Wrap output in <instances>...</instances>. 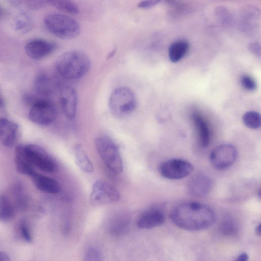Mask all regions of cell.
<instances>
[{
	"label": "cell",
	"mask_w": 261,
	"mask_h": 261,
	"mask_svg": "<svg viewBox=\"0 0 261 261\" xmlns=\"http://www.w3.org/2000/svg\"><path fill=\"white\" fill-rule=\"evenodd\" d=\"M171 218L179 228L190 231L206 229L215 220V215L209 206L196 202H185L176 205L172 210Z\"/></svg>",
	"instance_id": "1"
},
{
	"label": "cell",
	"mask_w": 261,
	"mask_h": 261,
	"mask_svg": "<svg viewBox=\"0 0 261 261\" xmlns=\"http://www.w3.org/2000/svg\"><path fill=\"white\" fill-rule=\"evenodd\" d=\"M57 72L67 80H76L84 76L91 67V61L84 53L73 50L64 53L55 62Z\"/></svg>",
	"instance_id": "2"
},
{
	"label": "cell",
	"mask_w": 261,
	"mask_h": 261,
	"mask_svg": "<svg viewBox=\"0 0 261 261\" xmlns=\"http://www.w3.org/2000/svg\"><path fill=\"white\" fill-rule=\"evenodd\" d=\"M44 23L52 34L62 39H72L80 32L79 23L73 18L59 13H51L45 16Z\"/></svg>",
	"instance_id": "3"
},
{
	"label": "cell",
	"mask_w": 261,
	"mask_h": 261,
	"mask_svg": "<svg viewBox=\"0 0 261 261\" xmlns=\"http://www.w3.org/2000/svg\"><path fill=\"white\" fill-rule=\"evenodd\" d=\"M137 100L133 91L127 87L115 88L109 99L111 113L116 117L124 118L130 115L136 109Z\"/></svg>",
	"instance_id": "4"
},
{
	"label": "cell",
	"mask_w": 261,
	"mask_h": 261,
	"mask_svg": "<svg viewBox=\"0 0 261 261\" xmlns=\"http://www.w3.org/2000/svg\"><path fill=\"white\" fill-rule=\"evenodd\" d=\"M96 150L109 170L115 174L123 171V163L118 148L113 140L105 136H100L95 139Z\"/></svg>",
	"instance_id": "5"
},
{
	"label": "cell",
	"mask_w": 261,
	"mask_h": 261,
	"mask_svg": "<svg viewBox=\"0 0 261 261\" xmlns=\"http://www.w3.org/2000/svg\"><path fill=\"white\" fill-rule=\"evenodd\" d=\"M57 111L54 103L47 98H37L31 106L29 119L35 123L46 125L56 119Z\"/></svg>",
	"instance_id": "6"
},
{
	"label": "cell",
	"mask_w": 261,
	"mask_h": 261,
	"mask_svg": "<svg viewBox=\"0 0 261 261\" xmlns=\"http://www.w3.org/2000/svg\"><path fill=\"white\" fill-rule=\"evenodd\" d=\"M120 197V193L115 187L105 181L98 180L92 186L90 199L94 205H102L116 202Z\"/></svg>",
	"instance_id": "7"
},
{
	"label": "cell",
	"mask_w": 261,
	"mask_h": 261,
	"mask_svg": "<svg viewBox=\"0 0 261 261\" xmlns=\"http://www.w3.org/2000/svg\"><path fill=\"white\" fill-rule=\"evenodd\" d=\"M25 153L31 164L46 172H53L57 165L54 159L41 146L35 144L24 145Z\"/></svg>",
	"instance_id": "8"
},
{
	"label": "cell",
	"mask_w": 261,
	"mask_h": 261,
	"mask_svg": "<svg viewBox=\"0 0 261 261\" xmlns=\"http://www.w3.org/2000/svg\"><path fill=\"white\" fill-rule=\"evenodd\" d=\"M193 166L189 162L180 159H172L163 162L159 167L160 174L169 179H179L191 174Z\"/></svg>",
	"instance_id": "9"
},
{
	"label": "cell",
	"mask_w": 261,
	"mask_h": 261,
	"mask_svg": "<svg viewBox=\"0 0 261 261\" xmlns=\"http://www.w3.org/2000/svg\"><path fill=\"white\" fill-rule=\"evenodd\" d=\"M237 158L236 148L231 144H223L216 147L210 154V162L216 169L223 170L231 166Z\"/></svg>",
	"instance_id": "10"
},
{
	"label": "cell",
	"mask_w": 261,
	"mask_h": 261,
	"mask_svg": "<svg viewBox=\"0 0 261 261\" xmlns=\"http://www.w3.org/2000/svg\"><path fill=\"white\" fill-rule=\"evenodd\" d=\"M56 47V45L54 43L37 39L29 42L25 46V51L30 58L39 60L49 55Z\"/></svg>",
	"instance_id": "11"
},
{
	"label": "cell",
	"mask_w": 261,
	"mask_h": 261,
	"mask_svg": "<svg viewBox=\"0 0 261 261\" xmlns=\"http://www.w3.org/2000/svg\"><path fill=\"white\" fill-rule=\"evenodd\" d=\"M18 125L5 118H0V142L5 146L11 148L16 143L18 133Z\"/></svg>",
	"instance_id": "12"
},
{
	"label": "cell",
	"mask_w": 261,
	"mask_h": 261,
	"mask_svg": "<svg viewBox=\"0 0 261 261\" xmlns=\"http://www.w3.org/2000/svg\"><path fill=\"white\" fill-rule=\"evenodd\" d=\"M60 103L66 117L70 119L74 118L77 103V95L75 90L70 87L63 88L61 92Z\"/></svg>",
	"instance_id": "13"
},
{
	"label": "cell",
	"mask_w": 261,
	"mask_h": 261,
	"mask_svg": "<svg viewBox=\"0 0 261 261\" xmlns=\"http://www.w3.org/2000/svg\"><path fill=\"white\" fill-rule=\"evenodd\" d=\"M165 220L164 214L161 210L151 208L141 215L137 221V225L140 229H150L163 224Z\"/></svg>",
	"instance_id": "14"
},
{
	"label": "cell",
	"mask_w": 261,
	"mask_h": 261,
	"mask_svg": "<svg viewBox=\"0 0 261 261\" xmlns=\"http://www.w3.org/2000/svg\"><path fill=\"white\" fill-rule=\"evenodd\" d=\"M211 187V179L205 175L199 174L190 180L188 185V191L193 196L202 197L210 192Z\"/></svg>",
	"instance_id": "15"
},
{
	"label": "cell",
	"mask_w": 261,
	"mask_h": 261,
	"mask_svg": "<svg viewBox=\"0 0 261 261\" xmlns=\"http://www.w3.org/2000/svg\"><path fill=\"white\" fill-rule=\"evenodd\" d=\"M35 187L44 193L55 194L60 192L61 186L55 179L34 172L31 176Z\"/></svg>",
	"instance_id": "16"
},
{
	"label": "cell",
	"mask_w": 261,
	"mask_h": 261,
	"mask_svg": "<svg viewBox=\"0 0 261 261\" xmlns=\"http://www.w3.org/2000/svg\"><path fill=\"white\" fill-rule=\"evenodd\" d=\"M192 118L197 132L200 145L203 147H207L211 140L209 125L203 116L198 113H193Z\"/></svg>",
	"instance_id": "17"
},
{
	"label": "cell",
	"mask_w": 261,
	"mask_h": 261,
	"mask_svg": "<svg viewBox=\"0 0 261 261\" xmlns=\"http://www.w3.org/2000/svg\"><path fill=\"white\" fill-rule=\"evenodd\" d=\"M15 164L18 172L31 176L35 171L34 167L29 161L24 150V145L19 144L15 149Z\"/></svg>",
	"instance_id": "18"
},
{
	"label": "cell",
	"mask_w": 261,
	"mask_h": 261,
	"mask_svg": "<svg viewBox=\"0 0 261 261\" xmlns=\"http://www.w3.org/2000/svg\"><path fill=\"white\" fill-rule=\"evenodd\" d=\"M12 193L14 205L16 211L24 212L29 205V200L23 185L19 181L15 182L13 187Z\"/></svg>",
	"instance_id": "19"
},
{
	"label": "cell",
	"mask_w": 261,
	"mask_h": 261,
	"mask_svg": "<svg viewBox=\"0 0 261 261\" xmlns=\"http://www.w3.org/2000/svg\"><path fill=\"white\" fill-rule=\"evenodd\" d=\"M53 82L50 77L44 73L38 74L34 81L35 92L43 97L49 96L53 90Z\"/></svg>",
	"instance_id": "20"
},
{
	"label": "cell",
	"mask_w": 261,
	"mask_h": 261,
	"mask_svg": "<svg viewBox=\"0 0 261 261\" xmlns=\"http://www.w3.org/2000/svg\"><path fill=\"white\" fill-rule=\"evenodd\" d=\"M189 49V44L186 40H179L173 42L168 49L170 60L173 63L178 62L187 55Z\"/></svg>",
	"instance_id": "21"
},
{
	"label": "cell",
	"mask_w": 261,
	"mask_h": 261,
	"mask_svg": "<svg viewBox=\"0 0 261 261\" xmlns=\"http://www.w3.org/2000/svg\"><path fill=\"white\" fill-rule=\"evenodd\" d=\"M15 207L7 196L0 194V222L7 223L12 221L15 216Z\"/></svg>",
	"instance_id": "22"
},
{
	"label": "cell",
	"mask_w": 261,
	"mask_h": 261,
	"mask_svg": "<svg viewBox=\"0 0 261 261\" xmlns=\"http://www.w3.org/2000/svg\"><path fill=\"white\" fill-rule=\"evenodd\" d=\"M129 219L124 215H117L111 220L108 230L110 233L115 236H119L126 232L129 227Z\"/></svg>",
	"instance_id": "23"
},
{
	"label": "cell",
	"mask_w": 261,
	"mask_h": 261,
	"mask_svg": "<svg viewBox=\"0 0 261 261\" xmlns=\"http://www.w3.org/2000/svg\"><path fill=\"white\" fill-rule=\"evenodd\" d=\"M73 154L75 162L81 170L86 173L93 171V165L81 145L76 144L74 146Z\"/></svg>",
	"instance_id": "24"
},
{
	"label": "cell",
	"mask_w": 261,
	"mask_h": 261,
	"mask_svg": "<svg viewBox=\"0 0 261 261\" xmlns=\"http://www.w3.org/2000/svg\"><path fill=\"white\" fill-rule=\"evenodd\" d=\"M17 238L26 243H32L33 241V232L30 222L25 218L20 219L15 226Z\"/></svg>",
	"instance_id": "25"
},
{
	"label": "cell",
	"mask_w": 261,
	"mask_h": 261,
	"mask_svg": "<svg viewBox=\"0 0 261 261\" xmlns=\"http://www.w3.org/2000/svg\"><path fill=\"white\" fill-rule=\"evenodd\" d=\"M47 2L57 9L70 14L76 15L79 13L77 6L72 1L51 0Z\"/></svg>",
	"instance_id": "26"
},
{
	"label": "cell",
	"mask_w": 261,
	"mask_h": 261,
	"mask_svg": "<svg viewBox=\"0 0 261 261\" xmlns=\"http://www.w3.org/2000/svg\"><path fill=\"white\" fill-rule=\"evenodd\" d=\"M242 120L244 125L250 129H256L260 126V115L256 111L246 112L243 116Z\"/></svg>",
	"instance_id": "27"
},
{
	"label": "cell",
	"mask_w": 261,
	"mask_h": 261,
	"mask_svg": "<svg viewBox=\"0 0 261 261\" xmlns=\"http://www.w3.org/2000/svg\"><path fill=\"white\" fill-rule=\"evenodd\" d=\"M220 230L224 235L233 236L238 232V225L233 219L227 218L222 222L220 225Z\"/></svg>",
	"instance_id": "28"
},
{
	"label": "cell",
	"mask_w": 261,
	"mask_h": 261,
	"mask_svg": "<svg viewBox=\"0 0 261 261\" xmlns=\"http://www.w3.org/2000/svg\"><path fill=\"white\" fill-rule=\"evenodd\" d=\"M14 28L16 30L26 32L31 27V20L29 16L25 13H20L14 20Z\"/></svg>",
	"instance_id": "29"
},
{
	"label": "cell",
	"mask_w": 261,
	"mask_h": 261,
	"mask_svg": "<svg viewBox=\"0 0 261 261\" xmlns=\"http://www.w3.org/2000/svg\"><path fill=\"white\" fill-rule=\"evenodd\" d=\"M84 261H102L101 253L96 248L90 247L85 252Z\"/></svg>",
	"instance_id": "30"
},
{
	"label": "cell",
	"mask_w": 261,
	"mask_h": 261,
	"mask_svg": "<svg viewBox=\"0 0 261 261\" xmlns=\"http://www.w3.org/2000/svg\"><path fill=\"white\" fill-rule=\"evenodd\" d=\"M242 87L249 91H253L257 88V84L253 77L248 75H243L240 79Z\"/></svg>",
	"instance_id": "31"
},
{
	"label": "cell",
	"mask_w": 261,
	"mask_h": 261,
	"mask_svg": "<svg viewBox=\"0 0 261 261\" xmlns=\"http://www.w3.org/2000/svg\"><path fill=\"white\" fill-rule=\"evenodd\" d=\"M160 2V1L158 0L142 1L138 3V7L142 9H149L155 6Z\"/></svg>",
	"instance_id": "32"
},
{
	"label": "cell",
	"mask_w": 261,
	"mask_h": 261,
	"mask_svg": "<svg viewBox=\"0 0 261 261\" xmlns=\"http://www.w3.org/2000/svg\"><path fill=\"white\" fill-rule=\"evenodd\" d=\"M250 51L256 56H260V46L258 42H251L248 45Z\"/></svg>",
	"instance_id": "33"
},
{
	"label": "cell",
	"mask_w": 261,
	"mask_h": 261,
	"mask_svg": "<svg viewBox=\"0 0 261 261\" xmlns=\"http://www.w3.org/2000/svg\"><path fill=\"white\" fill-rule=\"evenodd\" d=\"M28 6H30L31 8H38L43 7L46 3V1H35V2H28Z\"/></svg>",
	"instance_id": "34"
},
{
	"label": "cell",
	"mask_w": 261,
	"mask_h": 261,
	"mask_svg": "<svg viewBox=\"0 0 261 261\" xmlns=\"http://www.w3.org/2000/svg\"><path fill=\"white\" fill-rule=\"evenodd\" d=\"M0 261H11L10 256L4 251H0Z\"/></svg>",
	"instance_id": "35"
},
{
	"label": "cell",
	"mask_w": 261,
	"mask_h": 261,
	"mask_svg": "<svg viewBox=\"0 0 261 261\" xmlns=\"http://www.w3.org/2000/svg\"><path fill=\"white\" fill-rule=\"evenodd\" d=\"M248 256L246 253L240 254L234 261H248Z\"/></svg>",
	"instance_id": "36"
},
{
	"label": "cell",
	"mask_w": 261,
	"mask_h": 261,
	"mask_svg": "<svg viewBox=\"0 0 261 261\" xmlns=\"http://www.w3.org/2000/svg\"><path fill=\"white\" fill-rule=\"evenodd\" d=\"M255 232H256L258 236H260V224H258L255 228Z\"/></svg>",
	"instance_id": "37"
},
{
	"label": "cell",
	"mask_w": 261,
	"mask_h": 261,
	"mask_svg": "<svg viewBox=\"0 0 261 261\" xmlns=\"http://www.w3.org/2000/svg\"><path fill=\"white\" fill-rule=\"evenodd\" d=\"M116 52V48H114L113 50H112L109 54L108 56V59L112 58L114 55L115 54Z\"/></svg>",
	"instance_id": "38"
},
{
	"label": "cell",
	"mask_w": 261,
	"mask_h": 261,
	"mask_svg": "<svg viewBox=\"0 0 261 261\" xmlns=\"http://www.w3.org/2000/svg\"><path fill=\"white\" fill-rule=\"evenodd\" d=\"M4 105V102L3 99L0 97V107H3Z\"/></svg>",
	"instance_id": "39"
},
{
	"label": "cell",
	"mask_w": 261,
	"mask_h": 261,
	"mask_svg": "<svg viewBox=\"0 0 261 261\" xmlns=\"http://www.w3.org/2000/svg\"><path fill=\"white\" fill-rule=\"evenodd\" d=\"M1 13H2V10H1V8L0 7V15H1Z\"/></svg>",
	"instance_id": "40"
}]
</instances>
